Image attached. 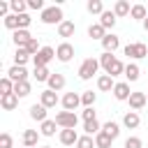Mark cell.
Instances as JSON below:
<instances>
[{
    "instance_id": "obj_42",
    "label": "cell",
    "mask_w": 148,
    "mask_h": 148,
    "mask_svg": "<svg viewBox=\"0 0 148 148\" xmlns=\"http://www.w3.org/2000/svg\"><path fill=\"white\" fill-rule=\"evenodd\" d=\"M141 146H143V141L139 136H127L125 139V148H141Z\"/></svg>"
},
{
    "instance_id": "obj_47",
    "label": "cell",
    "mask_w": 148,
    "mask_h": 148,
    "mask_svg": "<svg viewBox=\"0 0 148 148\" xmlns=\"http://www.w3.org/2000/svg\"><path fill=\"white\" fill-rule=\"evenodd\" d=\"M42 148H51V146H42Z\"/></svg>"
},
{
    "instance_id": "obj_27",
    "label": "cell",
    "mask_w": 148,
    "mask_h": 148,
    "mask_svg": "<svg viewBox=\"0 0 148 148\" xmlns=\"http://www.w3.org/2000/svg\"><path fill=\"white\" fill-rule=\"evenodd\" d=\"M111 143H113V139H111L106 132L95 134V146H97V148H111Z\"/></svg>"
},
{
    "instance_id": "obj_6",
    "label": "cell",
    "mask_w": 148,
    "mask_h": 148,
    "mask_svg": "<svg viewBox=\"0 0 148 148\" xmlns=\"http://www.w3.org/2000/svg\"><path fill=\"white\" fill-rule=\"evenodd\" d=\"M125 56H130V58H146V56H148V46H146L143 42L127 44V46H125Z\"/></svg>"
},
{
    "instance_id": "obj_44",
    "label": "cell",
    "mask_w": 148,
    "mask_h": 148,
    "mask_svg": "<svg viewBox=\"0 0 148 148\" xmlns=\"http://www.w3.org/2000/svg\"><path fill=\"white\" fill-rule=\"evenodd\" d=\"M81 118H83V123H88V120H97V116H95V109H92V106H88V109H83V113H81Z\"/></svg>"
},
{
    "instance_id": "obj_11",
    "label": "cell",
    "mask_w": 148,
    "mask_h": 148,
    "mask_svg": "<svg viewBox=\"0 0 148 148\" xmlns=\"http://www.w3.org/2000/svg\"><path fill=\"white\" fill-rule=\"evenodd\" d=\"M118 46H120V39H118L113 32H106V37L102 39V49H104V53H113Z\"/></svg>"
},
{
    "instance_id": "obj_43",
    "label": "cell",
    "mask_w": 148,
    "mask_h": 148,
    "mask_svg": "<svg viewBox=\"0 0 148 148\" xmlns=\"http://www.w3.org/2000/svg\"><path fill=\"white\" fill-rule=\"evenodd\" d=\"M12 143H14L12 141V134L9 132H2L0 134V148H12Z\"/></svg>"
},
{
    "instance_id": "obj_40",
    "label": "cell",
    "mask_w": 148,
    "mask_h": 148,
    "mask_svg": "<svg viewBox=\"0 0 148 148\" xmlns=\"http://www.w3.org/2000/svg\"><path fill=\"white\" fill-rule=\"evenodd\" d=\"M5 28H9V30L16 32V30H18V16H16V14H9V16L5 18Z\"/></svg>"
},
{
    "instance_id": "obj_19",
    "label": "cell",
    "mask_w": 148,
    "mask_h": 148,
    "mask_svg": "<svg viewBox=\"0 0 148 148\" xmlns=\"http://www.w3.org/2000/svg\"><path fill=\"white\" fill-rule=\"evenodd\" d=\"M30 39H32V35H30L28 30H16V32H14V44H16V49H23Z\"/></svg>"
},
{
    "instance_id": "obj_15",
    "label": "cell",
    "mask_w": 148,
    "mask_h": 148,
    "mask_svg": "<svg viewBox=\"0 0 148 148\" xmlns=\"http://www.w3.org/2000/svg\"><path fill=\"white\" fill-rule=\"evenodd\" d=\"M76 141H79L76 130H60V143L62 146H76Z\"/></svg>"
},
{
    "instance_id": "obj_25",
    "label": "cell",
    "mask_w": 148,
    "mask_h": 148,
    "mask_svg": "<svg viewBox=\"0 0 148 148\" xmlns=\"http://www.w3.org/2000/svg\"><path fill=\"white\" fill-rule=\"evenodd\" d=\"M130 12H132V7H130L127 0H118V2L113 5V14H116V16H127Z\"/></svg>"
},
{
    "instance_id": "obj_9",
    "label": "cell",
    "mask_w": 148,
    "mask_h": 148,
    "mask_svg": "<svg viewBox=\"0 0 148 148\" xmlns=\"http://www.w3.org/2000/svg\"><path fill=\"white\" fill-rule=\"evenodd\" d=\"M62 106H65V111H74L79 104H81V95H76V92H65L62 95Z\"/></svg>"
},
{
    "instance_id": "obj_12",
    "label": "cell",
    "mask_w": 148,
    "mask_h": 148,
    "mask_svg": "<svg viewBox=\"0 0 148 148\" xmlns=\"http://www.w3.org/2000/svg\"><path fill=\"white\" fill-rule=\"evenodd\" d=\"M7 76H9L14 83H18V81H28V69H25V67H18V65H12L9 72H7Z\"/></svg>"
},
{
    "instance_id": "obj_36",
    "label": "cell",
    "mask_w": 148,
    "mask_h": 148,
    "mask_svg": "<svg viewBox=\"0 0 148 148\" xmlns=\"http://www.w3.org/2000/svg\"><path fill=\"white\" fill-rule=\"evenodd\" d=\"M130 16H132V18H139V21H146V7H143V5H132Z\"/></svg>"
},
{
    "instance_id": "obj_30",
    "label": "cell",
    "mask_w": 148,
    "mask_h": 148,
    "mask_svg": "<svg viewBox=\"0 0 148 148\" xmlns=\"http://www.w3.org/2000/svg\"><path fill=\"white\" fill-rule=\"evenodd\" d=\"M139 74H141L139 65H134V62L125 65V79H127V81H136V79H139Z\"/></svg>"
},
{
    "instance_id": "obj_23",
    "label": "cell",
    "mask_w": 148,
    "mask_h": 148,
    "mask_svg": "<svg viewBox=\"0 0 148 148\" xmlns=\"http://www.w3.org/2000/svg\"><path fill=\"white\" fill-rule=\"evenodd\" d=\"M88 37H90V39H99V42H102V39L106 37V30H104L99 23H92V25L88 28Z\"/></svg>"
},
{
    "instance_id": "obj_31",
    "label": "cell",
    "mask_w": 148,
    "mask_h": 148,
    "mask_svg": "<svg viewBox=\"0 0 148 148\" xmlns=\"http://www.w3.org/2000/svg\"><path fill=\"white\" fill-rule=\"evenodd\" d=\"M12 92H14V81L9 76H2L0 79V95L5 97V95H12Z\"/></svg>"
},
{
    "instance_id": "obj_13",
    "label": "cell",
    "mask_w": 148,
    "mask_h": 148,
    "mask_svg": "<svg viewBox=\"0 0 148 148\" xmlns=\"http://www.w3.org/2000/svg\"><path fill=\"white\" fill-rule=\"evenodd\" d=\"M97 88H99L102 92H113V88H116V81H113V76H109V74H102V76L97 79Z\"/></svg>"
},
{
    "instance_id": "obj_14",
    "label": "cell",
    "mask_w": 148,
    "mask_h": 148,
    "mask_svg": "<svg viewBox=\"0 0 148 148\" xmlns=\"http://www.w3.org/2000/svg\"><path fill=\"white\" fill-rule=\"evenodd\" d=\"M39 104L46 106V109H53V106L58 104V95H56L53 90H44V92L39 95Z\"/></svg>"
},
{
    "instance_id": "obj_29",
    "label": "cell",
    "mask_w": 148,
    "mask_h": 148,
    "mask_svg": "<svg viewBox=\"0 0 148 148\" xmlns=\"http://www.w3.org/2000/svg\"><path fill=\"white\" fill-rule=\"evenodd\" d=\"M30 60V53L25 51V49H16V53H14V65H18V67H25V62Z\"/></svg>"
},
{
    "instance_id": "obj_2",
    "label": "cell",
    "mask_w": 148,
    "mask_h": 148,
    "mask_svg": "<svg viewBox=\"0 0 148 148\" xmlns=\"http://www.w3.org/2000/svg\"><path fill=\"white\" fill-rule=\"evenodd\" d=\"M97 69H99V60L97 58H86L79 65V79L81 81H88V79H92L97 74Z\"/></svg>"
},
{
    "instance_id": "obj_10",
    "label": "cell",
    "mask_w": 148,
    "mask_h": 148,
    "mask_svg": "<svg viewBox=\"0 0 148 148\" xmlns=\"http://www.w3.org/2000/svg\"><path fill=\"white\" fill-rule=\"evenodd\" d=\"M127 102H130V109L132 111H139V109H143L148 104V97H146V92H132Z\"/></svg>"
},
{
    "instance_id": "obj_35",
    "label": "cell",
    "mask_w": 148,
    "mask_h": 148,
    "mask_svg": "<svg viewBox=\"0 0 148 148\" xmlns=\"http://www.w3.org/2000/svg\"><path fill=\"white\" fill-rule=\"evenodd\" d=\"M9 7H12V14H25L28 2H23V0H12V2H9Z\"/></svg>"
},
{
    "instance_id": "obj_32",
    "label": "cell",
    "mask_w": 148,
    "mask_h": 148,
    "mask_svg": "<svg viewBox=\"0 0 148 148\" xmlns=\"http://www.w3.org/2000/svg\"><path fill=\"white\" fill-rule=\"evenodd\" d=\"M83 130H86L88 136H92V134L102 132V125H99V120H88V123H83Z\"/></svg>"
},
{
    "instance_id": "obj_17",
    "label": "cell",
    "mask_w": 148,
    "mask_h": 148,
    "mask_svg": "<svg viewBox=\"0 0 148 148\" xmlns=\"http://www.w3.org/2000/svg\"><path fill=\"white\" fill-rule=\"evenodd\" d=\"M39 134L42 132H37V130H25L23 132V146L25 148H35L37 141H39Z\"/></svg>"
},
{
    "instance_id": "obj_24",
    "label": "cell",
    "mask_w": 148,
    "mask_h": 148,
    "mask_svg": "<svg viewBox=\"0 0 148 148\" xmlns=\"http://www.w3.org/2000/svg\"><path fill=\"white\" fill-rule=\"evenodd\" d=\"M30 90H32L30 81H18V83H14V95H16V97H25V95H30Z\"/></svg>"
},
{
    "instance_id": "obj_26",
    "label": "cell",
    "mask_w": 148,
    "mask_h": 148,
    "mask_svg": "<svg viewBox=\"0 0 148 148\" xmlns=\"http://www.w3.org/2000/svg\"><path fill=\"white\" fill-rule=\"evenodd\" d=\"M102 132H106L111 139H118V134H120V125H118V123H113V120H109V123H104V125H102Z\"/></svg>"
},
{
    "instance_id": "obj_4",
    "label": "cell",
    "mask_w": 148,
    "mask_h": 148,
    "mask_svg": "<svg viewBox=\"0 0 148 148\" xmlns=\"http://www.w3.org/2000/svg\"><path fill=\"white\" fill-rule=\"evenodd\" d=\"M56 123H58V127H62V130H74L76 123H79V118H76L74 111H60V113L56 116Z\"/></svg>"
},
{
    "instance_id": "obj_8",
    "label": "cell",
    "mask_w": 148,
    "mask_h": 148,
    "mask_svg": "<svg viewBox=\"0 0 148 148\" xmlns=\"http://www.w3.org/2000/svg\"><path fill=\"white\" fill-rule=\"evenodd\" d=\"M130 95H132V90H130V83H127V81L116 83V88H113V97H116L118 102H127Z\"/></svg>"
},
{
    "instance_id": "obj_45",
    "label": "cell",
    "mask_w": 148,
    "mask_h": 148,
    "mask_svg": "<svg viewBox=\"0 0 148 148\" xmlns=\"http://www.w3.org/2000/svg\"><path fill=\"white\" fill-rule=\"evenodd\" d=\"M28 9H42L44 12L46 7H44V0H28Z\"/></svg>"
},
{
    "instance_id": "obj_1",
    "label": "cell",
    "mask_w": 148,
    "mask_h": 148,
    "mask_svg": "<svg viewBox=\"0 0 148 148\" xmlns=\"http://www.w3.org/2000/svg\"><path fill=\"white\" fill-rule=\"evenodd\" d=\"M99 65L104 67V72L109 74V76H118V74H125V65L113 56V53H102L99 56Z\"/></svg>"
},
{
    "instance_id": "obj_38",
    "label": "cell",
    "mask_w": 148,
    "mask_h": 148,
    "mask_svg": "<svg viewBox=\"0 0 148 148\" xmlns=\"http://www.w3.org/2000/svg\"><path fill=\"white\" fill-rule=\"evenodd\" d=\"M76 148H97V146H95V139H92V136L83 134V136H79V141H76Z\"/></svg>"
},
{
    "instance_id": "obj_5",
    "label": "cell",
    "mask_w": 148,
    "mask_h": 148,
    "mask_svg": "<svg viewBox=\"0 0 148 148\" xmlns=\"http://www.w3.org/2000/svg\"><path fill=\"white\" fill-rule=\"evenodd\" d=\"M53 58H56V51H53L51 46H42V49H39V53H37V56H32V62H35V67H46Z\"/></svg>"
},
{
    "instance_id": "obj_33",
    "label": "cell",
    "mask_w": 148,
    "mask_h": 148,
    "mask_svg": "<svg viewBox=\"0 0 148 148\" xmlns=\"http://www.w3.org/2000/svg\"><path fill=\"white\" fill-rule=\"evenodd\" d=\"M56 127H58L56 120H44L42 127H39V132H42L44 136H53V134H56Z\"/></svg>"
},
{
    "instance_id": "obj_39",
    "label": "cell",
    "mask_w": 148,
    "mask_h": 148,
    "mask_svg": "<svg viewBox=\"0 0 148 148\" xmlns=\"http://www.w3.org/2000/svg\"><path fill=\"white\" fill-rule=\"evenodd\" d=\"M95 99H97V95H95L92 90H86V92L81 95V104H83L86 109H88V106H92V104H95Z\"/></svg>"
},
{
    "instance_id": "obj_48",
    "label": "cell",
    "mask_w": 148,
    "mask_h": 148,
    "mask_svg": "<svg viewBox=\"0 0 148 148\" xmlns=\"http://www.w3.org/2000/svg\"><path fill=\"white\" fill-rule=\"evenodd\" d=\"M146 97H148V92H146Z\"/></svg>"
},
{
    "instance_id": "obj_34",
    "label": "cell",
    "mask_w": 148,
    "mask_h": 148,
    "mask_svg": "<svg viewBox=\"0 0 148 148\" xmlns=\"http://www.w3.org/2000/svg\"><path fill=\"white\" fill-rule=\"evenodd\" d=\"M86 7H88V12H90V14H99V16L104 14V5H102V0H88V5H86Z\"/></svg>"
},
{
    "instance_id": "obj_3",
    "label": "cell",
    "mask_w": 148,
    "mask_h": 148,
    "mask_svg": "<svg viewBox=\"0 0 148 148\" xmlns=\"http://www.w3.org/2000/svg\"><path fill=\"white\" fill-rule=\"evenodd\" d=\"M39 21L42 23H46V25H53V23H62L65 18H62V9L58 7V5H53V7H46L42 14H39Z\"/></svg>"
},
{
    "instance_id": "obj_18",
    "label": "cell",
    "mask_w": 148,
    "mask_h": 148,
    "mask_svg": "<svg viewBox=\"0 0 148 148\" xmlns=\"http://www.w3.org/2000/svg\"><path fill=\"white\" fill-rule=\"evenodd\" d=\"M46 83H49V90L58 92V90H62V88H65V76L56 72V74H51V79H49Z\"/></svg>"
},
{
    "instance_id": "obj_41",
    "label": "cell",
    "mask_w": 148,
    "mask_h": 148,
    "mask_svg": "<svg viewBox=\"0 0 148 148\" xmlns=\"http://www.w3.org/2000/svg\"><path fill=\"white\" fill-rule=\"evenodd\" d=\"M23 49H25L30 56H37V53H39V44H37V39H35V37H32V39H30V42H28Z\"/></svg>"
},
{
    "instance_id": "obj_46",
    "label": "cell",
    "mask_w": 148,
    "mask_h": 148,
    "mask_svg": "<svg viewBox=\"0 0 148 148\" xmlns=\"http://www.w3.org/2000/svg\"><path fill=\"white\" fill-rule=\"evenodd\" d=\"M143 28H146V32H148V16H146V21H143Z\"/></svg>"
},
{
    "instance_id": "obj_7",
    "label": "cell",
    "mask_w": 148,
    "mask_h": 148,
    "mask_svg": "<svg viewBox=\"0 0 148 148\" xmlns=\"http://www.w3.org/2000/svg\"><path fill=\"white\" fill-rule=\"evenodd\" d=\"M56 58H58L60 62H69V60L74 58V46H72L69 42L58 44V49H56Z\"/></svg>"
},
{
    "instance_id": "obj_21",
    "label": "cell",
    "mask_w": 148,
    "mask_h": 148,
    "mask_svg": "<svg viewBox=\"0 0 148 148\" xmlns=\"http://www.w3.org/2000/svg\"><path fill=\"white\" fill-rule=\"evenodd\" d=\"M30 118H32V120H39V123L49 120V118H46V106H42V104H32V106H30Z\"/></svg>"
},
{
    "instance_id": "obj_28",
    "label": "cell",
    "mask_w": 148,
    "mask_h": 148,
    "mask_svg": "<svg viewBox=\"0 0 148 148\" xmlns=\"http://www.w3.org/2000/svg\"><path fill=\"white\" fill-rule=\"evenodd\" d=\"M74 30H76V28H74L72 21H62V23L58 25V35H60V37H72Z\"/></svg>"
},
{
    "instance_id": "obj_20",
    "label": "cell",
    "mask_w": 148,
    "mask_h": 148,
    "mask_svg": "<svg viewBox=\"0 0 148 148\" xmlns=\"http://www.w3.org/2000/svg\"><path fill=\"white\" fill-rule=\"evenodd\" d=\"M0 106L5 109V111H14L16 106H18V97L12 92V95H5V97H0Z\"/></svg>"
},
{
    "instance_id": "obj_37",
    "label": "cell",
    "mask_w": 148,
    "mask_h": 148,
    "mask_svg": "<svg viewBox=\"0 0 148 148\" xmlns=\"http://www.w3.org/2000/svg\"><path fill=\"white\" fill-rule=\"evenodd\" d=\"M32 76H35L37 81H49V79H51V72H49V67H35Z\"/></svg>"
},
{
    "instance_id": "obj_16",
    "label": "cell",
    "mask_w": 148,
    "mask_h": 148,
    "mask_svg": "<svg viewBox=\"0 0 148 148\" xmlns=\"http://www.w3.org/2000/svg\"><path fill=\"white\" fill-rule=\"evenodd\" d=\"M139 123H141V118H139V113H136V111H127V113L123 116V125H125L127 130H136V127H139Z\"/></svg>"
},
{
    "instance_id": "obj_22",
    "label": "cell",
    "mask_w": 148,
    "mask_h": 148,
    "mask_svg": "<svg viewBox=\"0 0 148 148\" xmlns=\"http://www.w3.org/2000/svg\"><path fill=\"white\" fill-rule=\"evenodd\" d=\"M116 18H118V16H116L113 12H104V14L99 16V25H102L104 30H111V28L116 25Z\"/></svg>"
}]
</instances>
